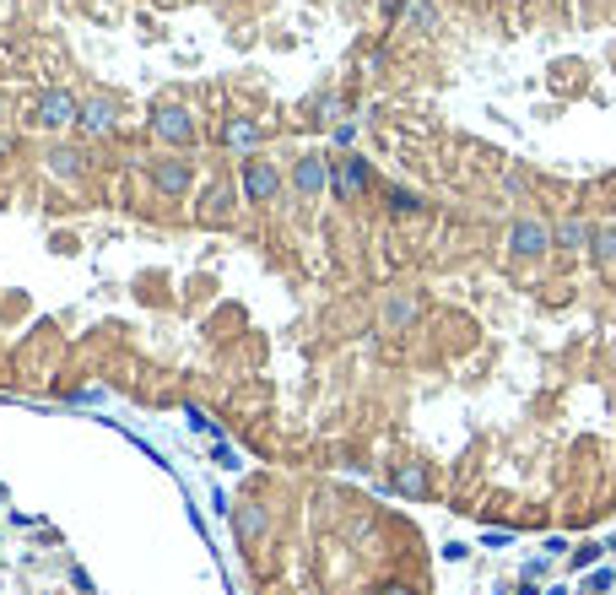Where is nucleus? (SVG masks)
Segmentation results:
<instances>
[{
    "mask_svg": "<svg viewBox=\"0 0 616 595\" xmlns=\"http://www.w3.org/2000/svg\"><path fill=\"white\" fill-rule=\"evenodd\" d=\"M76 119H82V98L65 92V87H44L28 103V125L33 130H65V125H76Z\"/></svg>",
    "mask_w": 616,
    "mask_h": 595,
    "instance_id": "nucleus-3",
    "label": "nucleus"
},
{
    "mask_svg": "<svg viewBox=\"0 0 616 595\" xmlns=\"http://www.w3.org/2000/svg\"><path fill=\"white\" fill-rule=\"evenodd\" d=\"M238 195L254 206H276L281 195H287V174H281L271 157H244V168H238Z\"/></svg>",
    "mask_w": 616,
    "mask_h": 595,
    "instance_id": "nucleus-2",
    "label": "nucleus"
},
{
    "mask_svg": "<svg viewBox=\"0 0 616 595\" xmlns=\"http://www.w3.org/2000/svg\"><path fill=\"white\" fill-rule=\"evenodd\" d=\"M260 136H265V130L254 125V119H244V114H233L222 125V147L227 152H254V147H260Z\"/></svg>",
    "mask_w": 616,
    "mask_h": 595,
    "instance_id": "nucleus-10",
    "label": "nucleus"
},
{
    "mask_svg": "<svg viewBox=\"0 0 616 595\" xmlns=\"http://www.w3.org/2000/svg\"><path fill=\"white\" fill-rule=\"evenodd\" d=\"M265 531H271V509H265L260 498H244V504H238V541L254 547V541H265Z\"/></svg>",
    "mask_w": 616,
    "mask_h": 595,
    "instance_id": "nucleus-9",
    "label": "nucleus"
},
{
    "mask_svg": "<svg viewBox=\"0 0 616 595\" xmlns=\"http://www.w3.org/2000/svg\"><path fill=\"white\" fill-rule=\"evenodd\" d=\"M444 260L454 287L411 276L422 314L384 341L395 363L449 374L454 439L427 504L508 536L616 525V217L444 211Z\"/></svg>",
    "mask_w": 616,
    "mask_h": 595,
    "instance_id": "nucleus-1",
    "label": "nucleus"
},
{
    "mask_svg": "<svg viewBox=\"0 0 616 595\" xmlns=\"http://www.w3.org/2000/svg\"><path fill=\"white\" fill-rule=\"evenodd\" d=\"M146 179H152V190H157V195H168V201L190 195V184H195V174H190V163H184V157H152Z\"/></svg>",
    "mask_w": 616,
    "mask_h": 595,
    "instance_id": "nucleus-7",
    "label": "nucleus"
},
{
    "mask_svg": "<svg viewBox=\"0 0 616 595\" xmlns=\"http://www.w3.org/2000/svg\"><path fill=\"white\" fill-rule=\"evenodd\" d=\"M152 136L168 141V147H190V141H195L190 109H184V103H157V109H152Z\"/></svg>",
    "mask_w": 616,
    "mask_h": 595,
    "instance_id": "nucleus-6",
    "label": "nucleus"
},
{
    "mask_svg": "<svg viewBox=\"0 0 616 595\" xmlns=\"http://www.w3.org/2000/svg\"><path fill=\"white\" fill-rule=\"evenodd\" d=\"M82 136H114L119 130V98H109V92H98V98H82Z\"/></svg>",
    "mask_w": 616,
    "mask_h": 595,
    "instance_id": "nucleus-8",
    "label": "nucleus"
},
{
    "mask_svg": "<svg viewBox=\"0 0 616 595\" xmlns=\"http://www.w3.org/2000/svg\"><path fill=\"white\" fill-rule=\"evenodd\" d=\"M287 190L298 195V201H325V195H330V157L303 152L298 163L287 168Z\"/></svg>",
    "mask_w": 616,
    "mask_h": 595,
    "instance_id": "nucleus-4",
    "label": "nucleus"
},
{
    "mask_svg": "<svg viewBox=\"0 0 616 595\" xmlns=\"http://www.w3.org/2000/svg\"><path fill=\"white\" fill-rule=\"evenodd\" d=\"M233 211H238V184H227V179L200 184V195H195V217L206 222V228H227V222H233Z\"/></svg>",
    "mask_w": 616,
    "mask_h": 595,
    "instance_id": "nucleus-5",
    "label": "nucleus"
},
{
    "mask_svg": "<svg viewBox=\"0 0 616 595\" xmlns=\"http://www.w3.org/2000/svg\"><path fill=\"white\" fill-rule=\"evenodd\" d=\"M0 125H6V98H0Z\"/></svg>",
    "mask_w": 616,
    "mask_h": 595,
    "instance_id": "nucleus-12",
    "label": "nucleus"
},
{
    "mask_svg": "<svg viewBox=\"0 0 616 595\" xmlns=\"http://www.w3.org/2000/svg\"><path fill=\"white\" fill-rule=\"evenodd\" d=\"M49 174H55V179H65V184H76V179L87 174L82 152H76V147H55V152H49Z\"/></svg>",
    "mask_w": 616,
    "mask_h": 595,
    "instance_id": "nucleus-11",
    "label": "nucleus"
}]
</instances>
